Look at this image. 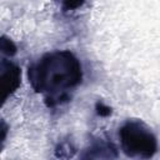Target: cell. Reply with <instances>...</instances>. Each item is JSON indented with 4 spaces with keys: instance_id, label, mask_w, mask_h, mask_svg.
Listing matches in <instances>:
<instances>
[{
    "instance_id": "obj_1",
    "label": "cell",
    "mask_w": 160,
    "mask_h": 160,
    "mask_svg": "<svg viewBox=\"0 0 160 160\" xmlns=\"http://www.w3.org/2000/svg\"><path fill=\"white\" fill-rule=\"evenodd\" d=\"M28 79L35 92L44 96L49 108L70 99L69 91L81 84L82 68L79 59L69 50H55L44 54L29 66Z\"/></svg>"
},
{
    "instance_id": "obj_2",
    "label": "cell",
    "mask_w": 160,
    "mask_h": 160,
    "mask_svg": "<svg viewBox=\"0 0 160 160\" xmlns=\"http://www.w3.org/2000/svg\"><path fill=\"white\" fill-rule=\"evenodd\" d=\"M119 140L122 152L132 159H150L159 149L158 139L151 129L138 119L128 120L120 126Z\"/></svg>"
},
{
    "instance_id": "obj_3",
    "label": "cell",
    "mask_w": 160,
    "mask_h": 160,
    "mask_svg": "<svg viewBox=\"0 0 160 160\" xmlns=\"http://www.w3.org/2000/svg\"><path fill=\"white\" fill-rule=\"evenodd\" d=\"M0 85H1V100L5 102L10 95H12L21 82V70L11 61L2 60L0 66Z\"/></svg>"
},
{
    "instance_id": "obj_4",
    "label": "cell",
    "mask_w": 160,
    "mask_h": 160,
    "mask_svg": "<svg viewBox=\"0 0 160 160\" xmlns=\"http://www.w3.org/2000/svg\"><path fill=\"white\" fill-rule=\"evenodd\" d=\"M16 45L10 40V39H8L5 35L1 38V51H2V54H6V55H9V56H12V55H15L16 54Z\"/></svg>"
},
{
    "instance_id": "obj_5",
    "label": "cell",
    "mask_w": 160,
    "mask_h": 160,
    "mask_svg": "<svg viewBox=\"0 0 160 160\" xmlns=\"http://www.w3.org/2000/svg\"><path fill=\"white\" fill-rule=\"evenodd\" d=\"M85 0H61V8L62 11H71L81 8Z\"/></svg>"
},
{
    "instance_id": "obj_6",
    "label": "cell",
    "mask_w": 160,
    "mask_h": 160,
    "mask_svg": "<svg viewBox=\"0 0 160 160\" xmlns=\"http://www.w3.org/2000/svg\"><path fill=\"white\" fill-rule=\"evenodd\" d=\"M96 110H98V114L100 116H108L111 114V109L106 105H104L102 102H98L96 104Z\"/></svg>"
}]
</instances>
